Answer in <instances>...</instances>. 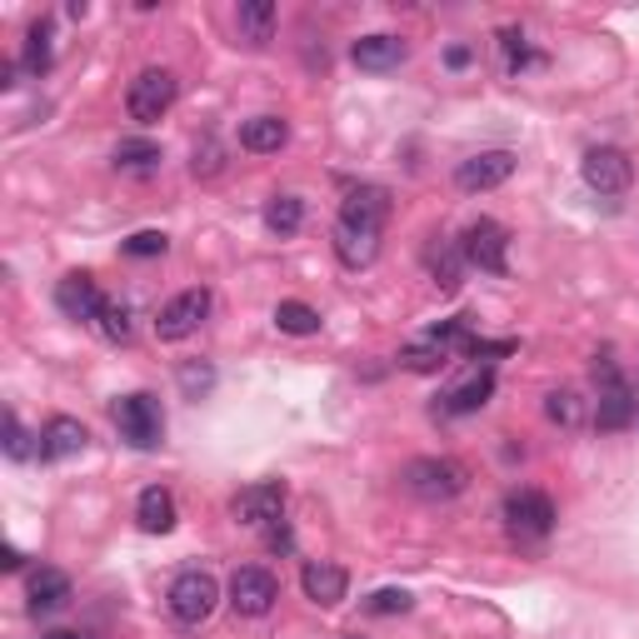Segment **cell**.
<instances>
[{"label":"cell","instance_id":"obj_1","mask_svg":"<svg viewBox=\"0 0 639 639\" xmlns=\"http://www.w3.org/2000/svg\"><path fill=\"white\" fill-rule=\"evenodd\" d=\"M405 489L415 499H429V505H439V499H455L469 489V469L459 465V459L449 455H419L405 465Z\"/></svg>","mask_w":639,"mask_h":639},{"label":"cell","instance_id":"obj_2","mask_svg":"<svg viewBox=\"0 0 639 639\" xmlns=\"http://www.w3.org/2000/svg\"><path fill=\"white\" fill-rule=\"evenodd\" d=\"M110 419H115L120 439H130L135 449H155L165 439V409L155 395H120L110 405Z\"/></svg>","mask_w":639,"mask_h":639},{"label":"cell","instance_id":"obj_3","mask_svg":"<svg viewBox=\"0 0 639 639\" xmlns=\"http://www.w3.org/2000/svg\"><path fill=\"white\" fill-rule=\"evenodd\" d=\"M175 75L170 70H140L135 80H130V90H125V110H130V120L135 125H155V120H165V110L175 105Z\"/></svg>","mask_w":639,"mask_h":639},{"label":"cell","instance_id":"obj_4","mask_svg":"<svg viewBox=\"0 0 639 639\" xmlns=\"http://www.w3.org/2000/svg\"><path fill=\"white\" fill-rule=\"evenodd\" d=\"M215 605H220V585L210 569L175 575V585H170V615H175L180 625H205V619L215 615Z\"/></svg>","mask_w":639,"mask_h":639},{"label":"cell","instance_id":"obj_5","mask_svg":"<svg viewBox=\"0 0 639 639\" xmlns=\"http://www.w3.org/2000/svg\"><path fill=\"white\" fill-rule=\"evenodd\" d=\"M595 379H599V399H595V425L599 429H629L639 415V399L635 389L625 385V375H619L615 365H595Z\"/></svg>","mask_w":639,"mask_h":639},{"label":"cell","instance_id":"obj_6","mask_svg":"<svg viewBox=\"0 0 639 639\" xmlns=\"http://www.w3.org/2000/svg\"><path fill=\"white\" fill-rule=\"evenodd\" d=\"M275 599H280V579L270 575V569L240 565L235 575H230V605H235V615L260 619V615H270V609H275Z\"/></svg>","mask_w":639,"mask_h":639},{"label":"cell","instance_id":"obj_7","mask_svg":"<svg viewBox=\"0 0 639 639\" xmlns=\"http://www.w3.org/2000/svg\"><path fill=\"white\" fill-rule=\"evenodd\" d=\"M505 525L515 539H545L555 529V499L539 489H515L505 499Z\"/></svg>","mask_w":639,"mask_h":639},{"label":"cell","instance_id":"obj_8","mask_svg":"<svg viewBox=\"0 0 639 639\" xmlns=\"http://www.w3.org/2000/svg\"><path fill=\"white\" fill-rule=\"evenodd\" d=\"M210 315V290H180L175 300H165L155 315V335L160 339H185L205 325Z\"/></svg>","mask_w":639,"mask_h":639},{"label":"cell","instance_id":"obj_9","mask_svg":"<svg viewBox=\"0 0 639 639\" xmlns=\"http://www.w3.org/2000/svg\"><path fill=\"white\" fill-rule=\"evenodd\" d=\"M459 250H465V265H479L485 275H505V250H509V235L505 225L495 220H475V225L459 235Z\"/></svg>","mask_w":639,"mask_h":639},{"label":"cell","instance_id":"obj_10","mask_svg":"<svg viewBox=\"0 0 639 639\" xmlns=\"http://www.w3.org/2000/svg\"><path fill=\"white\" fill-rule=\"evenodd\" d=\"M509 175H515V155H509V150H479V155L459 160L455 185L465 190V195H485V190L505 185Z\"/></svg>","mask_w":639,"mask_h":639},{"label":"cell","instance_id":"obj_11","mask_svg":"<svg viewBox=\"0 0 639 639\" xmlns=\"http://www.w3.org/2000/svg\"><path fill=\"white\" fill-rule=\"evenodd\" d=\"M585 185L595 190V195H619V190H629V155L625 150H615V145H595V150H585Z\"/></svg>","mask_w":639,"mask_h":639},{"label":"cell","instance_id":"obj_12","mask_svg":"<svg viewBox=\"0 0 639 639\" xmlns=\"http://www.w3.org/2000/svg\"><path fill=\"white\" fill-rule=\"evenodd\" d=\"M280 509H285V485H280V479L245 485L235 499H230V515H235L240 525H275Z\"/></svg>","mask_w":639,"mask_h":639},{"label":"cell","instance_id":"obj_13","mask_svg":"<svg viewBox=\"0 0 639 639\" xmlns=\"http://www.w3.org/2000/svg\"><path fill=\"white\" fill-rule=\"evenodd\" d=\"M55 310L65 320H100V310H105V295H100L95 275H85V270H75V275H65L55 285Z\"/></svg>","mask_w":639,"mask_h":639},{"label":"cell","instance_id":"obj_14","mask_svg":"<svg viewBox=\"0 0 639 639\" xmlns=\"http://www.w3.org/2000/svg\"><path fill=\"white\" fill-rule=\"evenodd\" d=\"M335 255H339V265H345V270L375 265V255H379V230L345 225V220H335Z\"/></svg>","mask_w":639,"mask_h":639},{"label":"cell","instance_id":"obj_15","mask_svg":"<svg viewBox=\"0 0 639 639\" xmlns=\"http://www.w3.org/2000/svg\"><path fill=\"white\" fill-rule=\"evenodd\" d=\"M389 215V195L379 185H359L345 195V205H339V220L345 225H365V230H379Z\"/></svg>","mask_w":639,"mask_h":639},{"label":"cell","instance_id":"obj_16","mask_svg":"<svg viewBox=\"0 0 639 639\" xmlns=\"http://www.w3.org/2000/svg\"><path fill=\"white\" fill-rule=\"evenodd\" d=\"M85 439H90V429L80 425L75 415H55L45 429H40V455H45V459H70V455L85 449Z\"/></svg>","mask_w":639,"mask_h":639},{"label":"cell","instance_id":"obj_17","mask_svg":"<svg viewBox=\"0 0 639 639\" xmlns=\"http://www.w3.org/2000/svg\"><path fill=\"white\" fill-rule=\"evenodd\" d=\"M300 585H305V595L315 599V605H339L345 599V589H349V575L339 565H329V559H310L305 565V575H300Z\"/></svg>","mask_w":639,"mask_h":639},{"label":"cell","instance_id":"obj_18","mask_svg":"<svg viewBox=\"0 0 639 639\" xmlns=\"http://www.w3.org/2000/svg\"><path fill=\"white\" fill-rule=\"evenodd\" d=\"M489 395H495V369H475V375L465 379V385H455L445 399H439V409L445 415H475V409L489 405Z\"/></svg>","mask_w":639,"mask_h":639},{"label":"cell","instance_id":"obj_19","mask_svg":"<svg viewBox=\"0 0 639 639\" xmlns=\"http://www.w3.org/2000/svg\"><path fill=\"white\" fill-rule=\"evenodd\" d=\"M135 519H140V529H145V535H170V529H175V495H170V489H160V485L140 489Z\"/></svg>","mask_w":639,"mask_h":639},{"label":"cell","instance_id":"obj_20","mask_svg":"<svg viewBox=\"0 0 639 639\" xmlns=\"http://www.w3.org/2000/svg\"><path fill=\"white\" fill-rule=\"evenodd\" d=\"M349 55H355L359 70H395L399 60H405V40L399 36H359L355 45H349Z\"/></svg>","mask_w":639,"mask_h":639},{"label":"cell","instance_id":"obj_21","mask_svg":"<svg viewBox=\"0 0 639 639\" xmlns=\"http://www.w3.org/2000/svg\"><path fill=\"white\" fill-rule=\"evenodd\" d=\"M290 140V125L280 115H255L240 125V150H250V155H270V150H280Z\"/></svg>","mask_w":639,"mask_h":639},{"label":"cell","instance_id":"obj_22","mask_svg":"<svg viewBox=\"0 0 639 639\" xmlns=\"http://www.w3.org/2000/svg\"><path fill=\"white\" fill-rule=\"evenodd\" d=\"M65 599H70V575H60V569H36L30 575V615H50Z\"/></svg>","mask_w":639,"mask_h":639},{"label":"cell","instance_id":"obj_23","mask_svg":"<svg viewBox=\"0 0 639 639\" xmlns=\"http://www.w3.org/2000/svg\"><path fill=\"white\" fill-rule=\"evenodd\" d=\"M449 349H455V345H449V339H439L435 329H429L425 339H415V345L399 349V365L415 369V375H435L439 365H449Z\"/></svg>","mask_w":639,"mask_h":639},{"label":"cell","instance_id":"obj_24","mask_svg":"<svg viewBox=\"0 0 639 639\" xmlns=\"http://www.w3.org/2000/svg\"><path fill=\"white\" fill-rule=\"evenodd\" d=\"M235 26L250 45H265L270 30H275V6H270V0H245V6L235 10Z\"/></svg>","mask_w":639,"mask_h":639},{"label":"cell","instance_id":"obj_25","mask_svg":"<svg viewBox=\"0 0 639 639\" xmlns=\"http://www.w3.org/2000/svg\"><path fill=\"white\" fill-rule=\"evenodd\" d=\"M459 270H465V250H459V240H439V245L429 250V275H435V285L459 290Z\"/></svg>","mask_w":639,"mask_h":639},{"label":"cell","instance_id":"obj_26","mask_svg":"<svg viewBox=\"0 0 639 639\" xmlns=\"http://www.w3.org/2000/svg\"><path fill=\"white\" fill-rule=\"evenodd\" d=\"M300 225H305V200L300 195H270L265 200V230H275V235H295Z\"/></svg>","mask_w":639,"mask_h":639},{"label":"cell","instance_id":"obj_27","mask_svg":"<svg viewBox=\"0 0 639 639\" xmlns=\"http://www.w3.org/2000/svg\"><path fill=\"white\" fill-rule=\"evenodd\" d=\"M160 165V145L155 140H120L115 145V170H135V175H145V170Z\"/></svg>","mask_w":639,"mask_h":639},{"label":"cell","instance_id":"obj_28","mask_svg":"<svg viewBox=\"0 0 639 639\" xmlns=\"http://www.w3.org/2000/svg\"><path fill=\"white\" fill-rule=\"evenodd\" d=\"M275 325L285 329V335H315L320 315L305 305V300H280V305H275Z\"/></svg>","mask_w":639,"mask_h":639},{"label":"cell","instance_id":"obj_29","mask_svg":"<svg viewBox=\"0 0 639 639\" xmlns=\"http://www.w3.org/2000/svg\"><path fill=\"white\" fill-rule=\"evenodd\" d=\"M20 65H26L30 75H45L50 70V20H36V26L26 30V55H20Z\"/></svg>","mask_w":639,"mask_h":639},{"label":"cell","instance_id":"obj_30","mask_svg":"<svg viewBox=\"0 0 639 639\" xmlns=\"http://www.w3.org/2000/svg\"><path fill=\"white\" fill-rule=\"evenodd\" d=\"M545 415L555 419V425L575 429L579 419H585V399H579L575 389H549V395H545Z\"/></svg>","mask_w":639,"mask_h":639},{"label":"cell","instance_id":"obj_31","mask_svg":"<svg viewBox=\"0 0 639 639\" xmlns=\"http://www.w3.org/2000/svg\"><path fill=\"white\" fill-rule=\"evenodd\" d=\"M95 325H100V335H105L110 345H125L130 339V310L120 305V300H105V310H100Z\"/></svg>","mask_w":639,"mask_h":639},{"label":"cell","instance_id":"obj_32","mask_svg":"<svg viewBox=\"0 0 639 639\" xmlns=\"http://www.w3.org/2000/svg\"><path fill=\"white\" fill-rule=\"evenodd\" d=\"M409 605H415V599H409V589H375V595L365 599L369 615H405Z\"/></svg>","mask_w":639,"mask_h":639},{"label":"cell","instance_id":"obj_33","mask_svg":"<svg viewBox=\"0 0 639 639\" xmlns=\"http://www.w3.org/2000/svg\"><path fill=\"white\" fill-rule=\"evenodd\" d=\"M120 250H125V255H135V260H150V255H165L170 240L160 235V230H140V235H130Z\"/></svg>","mask_w":639,"mask_h":639},{"label":"cell","instance_id":"obj_34","mask_svg":"<svg viewBox=\"0 0 639 639\" xmlns=\"http://www.w3.org/2000/svg\"><path fill=\"white\" fill-rule=\"evenodd\" d=\"M225 150L215 145V140H205V145H195V160H190V170H195V175H220V165H225Z\"/></svg>","mask_w":639,"mask_h":639},{"label":"cell","instance_id":"obj_35","mask_svg":"<svg viewBox=\"0 0 639 639\" xmlns=\"http://www.w3.org/2000/svg\"><path fill=\"white\" fill-rule=\"evenodd\" d=\"M6 455H10V459H26V455H30V435L20 429L16 415H6Z\"/></svg>","mask_w":639,"mask_h":639},{"label":"cell","instance_id":"obj_36","mask_svg":"<svg viewBox=\"0 0 639 639\" xmlns=\"http://www.w3.org/2000/svg\"><path fill=\"white\" fill-rule=\"evenodd\" d=\"M505 55H509V70H519V65H529V45H525V36L519 30H505Z\"/></svg>","mask_w":639,"mask_h":639},{"label":"cell","instance_id":"obj_37","mask_svg":"<svg viewBox=\"0 0 639 639\" xmlns=\"http://www.w3.org/2000/svg\"><path fill=\"white\" fill-rule=\"evenodd\" d=\"M180 385H185V389H210V369L185 365V369H180Z\"/></svg>","mask_w":639,"mask_h":639},{"label":"cell","instance_id":"obj_38","mask_svg":"<svg viewBox=\"0 0 639 639\" xmlns=\"http://www.w3.org/2000/svg\"><path fill=\"white\" fill-rule=\"evenodd\" d=\"M469 60H475V50H469V45H449V50H445V65H449V70H465Z\"/></svg>","mask_w":639,"mask_h":639},{"label":"cell","instance_id":"obj_39","mask_svg":"<svg viewBox=\"0 0 639 639\" xmlns=\"http://www.w3.org/2000/svg\"><path fill=\"white\" fill-rule=\"evenodd\" d=\"M0 565H6V569H20V565H26V555H20L16 545H6V559H0Z\"/></svg>","mask_w":639,"mask_h":639},{"label":"cell","instance_id":"obj_40","mask_svg":"<svg viewBox=\"0 0 639 639\" xmlns=\"http://www.w3.org/2000/svg\"><path fill=\"white\" fill-rule=\"evenodd\" d=\"M40 639H80L75 629H50V635H40Z\"/></svg>","mask_w":639,"mask_h":639},{"label":"cell","instance_id":"obj_41","mask_svg":"<svg viewBox=\"0 0 639 639\" xmlns=\"http://www.w3.org/2000/svg\"><path fill=\"white\" fill-rule=\"evenodd\" d=\"M345 639H359V635H345Z\"/></svg>","mask_w":639,"mask_h":639}]
</instances>
